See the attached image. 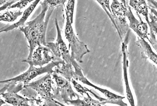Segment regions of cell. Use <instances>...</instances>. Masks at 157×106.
Masks as SVG:
<instances>
[{
    "label": "cell",
    "instance_id": "obj_7",
    "mask_svg": "<svg viewBox=\"0 0 157 106\" xmlns=\"http://www.w3.org/2000/svg\"><path fill=\"white\" fill-rule=\"evenodd\" d=\"M55 25L57 31V38L56 42H47L46 46L51 49L55 56L59 59L63 60L67 63H71L74 59L71 58L69 50L67 46L62 37L59 27L57 18L55 19Z\"/></svg>",
    "mask_w": 157,
    "mask_h": 106
},
{
    "label": "cell",
    "instance_id": "obj_15",
    "mask_svg": "<svg viewBox=\"0 0 157 106\" xmlns=\"http://www.w3.org/2000/svg\"><path fill=\"white\" fill-rule=\"evenodd\" d=\"M73 67L71 64L67 63L64 62L56 67L55 72L71 82L74 72Z\"/></svg>",
    "mask_w": 157,
    "mask_h": 106
},
{
    "label": "cell",
    "instance_id": "obj_16",
    "mask_svg": "<svg viewBox=\"0 0 157 106\" xmlns=\"http://www.w3.org/2000/svg\"><path fill=\"white\" fill-rule=\"evenodd\" d=\"M149 17L151 21H150L149 20L147 23L150 27L149 42L154 47L155 46L157 45V22L154 19L152 12L149 13Z\"/></svg>",
    "mask_w": 157,
    "mask_h": 106
},
{
    "label": "cell",
    "instance_id": "obj_26",
    "mask_svg": "<svg viewBox=\"0 0 157 106\" xmlns=\"http://www.w3.org/2000/svg\"><path fill=\"white\" fill-rule=\"evenodd\" d=\"M121 2L124 5V6L127 7V5H126V0H121Z\"/></svg>",
    "mask_w": 157,
    "mask_h": 106
},
{
    "label": "cell",
    "instance_id": "obj_18",
    "mask_svg": "<svg viewBox=\"0 0 157 106\" xmlns=\"http://www.w3.org/2000/svg\"><path fill=\"white\" fill-rule=\"evenodd\" d=\"M87 96V97H84L83 100H81L80 97H78L76 100H71L69 101V104L74 106H98V101L93 100L88 93L86 92L85 93Z\"/></svg>",
    "mask_w": 157,
    "mask_h": 106
},
{
    "label": "cell",
    "instance_id": "obj_4",
    "mask_svg": "<svg viewBox=\"0 0 157 106\" xmlns=\"http://www.w3.org/2000/svg\"><path fill=\"white\" fill-rule=\"evenodd\" d=\"M64 35L69 43V50L71 49V58L78 62L82 63L83 57L89 53L90 51L86 45L78 39L74 33L72 24H71L69 18L67 14Z\"/></svg>",
    "mask_w": 157,
    "mask_h": 106
},
{
    "label": "cell",
    "instance_id": "obj_22",
    "mask_svg": "<svg viewBox=\"0 0 157 106\" xmlns=\"http://www.w3.org/2000/svg\"><path fill=\"white\" fill-rule=\"evenodd\" d=\"M49 7L56 8L59 5H64V4L67 2V0H47Z\"/></svg>",
    "mask_w": 157,
    "mask_h": 106
},
{
    "label": "cell",
    "instance_id": "obj_9",
    "mask_svg": "<svg viewBox=\"0 0 157 106\" xmlns=\"http://www.w3.org/2000/svg\"><path fill=\"white\" fill-rule=\"evenodd\" d=\"M127 12V17L129 21V27L132 29L136 33L139 38L145 39H147L149 40L148 35V27L147 23L143 21L139 15L137 14L140 20L136 19L135 16L133 14L130 6H128Z\"/></svg>",
    "mask_w": 157,
    "mask_h": 106
},
{
    "label": "cell",
    "instance_id": "obj_10",
    "mask_svg": "<svg viewBox=\"0 0 157 106\" xmlns=\"http://www.w3.org/2000/svg\"><path fill=\"white\" fill-rule=\"evenodd\" d=\"M40 1L41 0H35L34 1L32 2V3L30 5L28 6L23 12L21 18L17 22L10 25L9 26H5L1 28L0 30V33L10 31L13 30L14 29L25 26V22L28 20V18L30 16V15L32 14Z\"/></svg>",
    "mask_w": 157,
    "mask_h": 106
},
{
    "label": "cell",
    "instance_id": "obj_6",
    "mask_svg": "<svg viewBox=\"0 0 157 106\" xmlns=\"http://www.w3.org/2000/svg\"><path fill=\"white\" fill-rule=\"evenodd\" d=\"M7 83L8 84L1 90V96L4 99V101L13 106H29L30 100L17 94L24 88L25 85L21 83Z\"/></svg>",
    "mask_w": 157,
    "mask_h": 106
},
{
    "label": "cell",
    "instance_id": "obj_25",
    "mask_svg": "<svg viewBox=\"0 0 157 106\" xmlns=\"http://www.w3.org/2000/svg\"><path fill=\"white\" fill-rule=\"evenodd\" d=\"M6 103L5 101H3L2 99L1 98L0 99V106H1L2 104H5V103Z\"/></svg>",
    "mask_w": 157,
    "mask_h": 106
},
{
    "label": "cell",
    "instance_id": "obj_5",
    "mask_svg": "<svg viewBox=\"0 0 157 106\" xmlns=\"http://www.w3.org/2000/svg\"><path fill=\"white\" fill-rule=\"evenodd\" d=\"M52 75L56 84L54 91L55 100L62 101L68 105L69 101L73 100L74 97H80L79 95L73 90L71 82L55 72Z\"/></svg>",
    "mask_w": 157,
    "mask_h": 106
},
{
    "label": "cell",
    "instance_id": "obj_19",
    "mask_svg": "<svg viewBox=\"0 0 157 106\" xmlns=\"http://www.w3.org/2000/svg\"><path fill=\"white\" fill-rule=\"evenodd\" d=\"M100 5L103 8L104 10L106 12V13L110 18L113 24L115 26L116 29H117V26L115 23V22L113 19V15H112L111 10L110 9V0H96Z\"/></svg>",
    "mask_w": 157,
    "mask_h": 106
},
{
    "label": "cell",
    "instance_id": "obj_2",
    "mask_svg": "<svg viewBox=\"0 0 157 106\" xmlns=\"http://www.w3.org/2000/svg\"><path fill=\"white\" fill-rule=\"evenodd\" d=\"M51 75L47 73L41 79L25 86L31 88L37 92L43 100V106L65 105L55 99L54 91L56 87Z\"/></svg>",
    "mask_w": 157,
    "mask_h": 106
},
{
    "label": "cell",
    "instance_id": "obj_21",
    "mask_svg": "<svg viewBox=\"0 0 157 106\" xmlns=\"http://www.w3.org/2000/svg\"><path fill=\"white\" fill-rule=\"evenodd\" d=\"M35 1V0H19L17 2L12 5L9 8V9L14 8L22 9L27 6L30 3L33 2Z\"/></svg>",
    "mask_w": 157,
    "mask_h": 106
},
{
    "label": "cell",
    "instance_id": "obj_27",
    "mask_svg": "<svg viewBox=\"0 0 157 106\" xmlns=\"http://www.w3.org/2000/svg\"><path fill=\"white\" fill-rule=\"evenodd\" d=\"M154 19H155V20L157 22V17H156L155 16H154Z\"/></svg>",
    "mask_w": 157,
    "mask_h": 106
},
{
    "label": "cell",
    "instance_id": "obj_23",
    "mask_svg": "<svg viewBox=\"0 0 157 106\" xmlns=\"http://www.w3.org/2000/svg\"><path fill=\"white\" fill-rule=\"evenodd\" d=\"M19 0H10L9 1H6V2H3V3L1 4V12L2 11H5L6 9L8 10L9 8L12 5L15 3L17 2Z\"/></svg>",
    "mask_w": 157,
    "mask_h": 106
},
{
    "label": "cell",
    "instance_id": "obj_17",
    "mask_svg": "<svg viewBox=\"0 0 157 106\" xmlns=\"http://www.w3.org/2000/svg\"><path fill=\"white\" fill-rule=\"evenodd\" d=\"M23 11L21 9L16 11H6L1 13L0 21L6 22H13L17 19V18L22 15Z\"/></svg>",
    "mask_w": 157,
    "mask_h": 106
},
{
    "label": "cell",
    "instance_id": "obj_12",
    "mask_svg": "<svg viewBox=\"0 0 157 106\" xmlns=\"http://www.w3.org/2000/svg\"><path fill=\"white\" fill-rule=\"evenodd\" d=\"M127 46L124 44V42L122 43V49L123 54V72H124V80L125 81L126 87V92H127V95L128 100L131 106H134V101L132 93L130 88L129 85L128 79L127 76V67L128 64V61L127 59V54L126 52V50L127 49Z\"/></svg>",
    "mask_w": 157,
    "mask_h": 106
},
{
    "label": "cell",
    "instance_id": "obj_11",
    "mask_svg": "<svg viewBox=\"0 0 157 106\" xmlns=\"http://www.w3.org/2000/svg\"><path fill=\"white\" fill-rule=\"evenodd\" d=\"M110 9L113 16H114L121 24L124 26L127 25L126 15L128 9L122 3H121L118 0H113Z\"/></svg>",
    "mask_w": 157,
    "mask_h": 106
},
{
    "label": "cell",
    "instance_id": "obj_1",
    "mask_svg": "<svg viewBox=\"0 0 157 106\" xmlns=\"http://www.w3.org/2000/svg\"><path fill=\"white\" fill-rule=\"evenodd\" d=\"M42 10L33 20L19 27L24 34L29 44V54L26 60L31 59L34 50L40 45L46 46V33L48 24L55 8L49 7L47 0L40 2Z\"/></svg>",
    "mask_w": 157,
    "mask_h": 106
},
{
    "label": "cell",
    "instance_id": "obj_3",
    "mask_svg": "<svg viewBox=\"0 0 157 106\" xmlns=\"http://www.w3.org/2000/svg\"><path fill=\"white\" fill-rule=\"evenodd\" d=\"M64 62L63 60L62 61H52L51 63L48 64L46 66L40 67L39 68H36L32 64H29V69L26 71L15 78L2 81L1 82V83L17 84L21 83L23 85H26L29 84L32 79L39 75L46 73L52 74L55 72V71L53 69V68L58 66L60 64L63 63Z\"/></svg>",
    "mask_w": 157,
    "mask_h": 106
},
{
    "label": "cell",
    "instance_id": "obj_14",
    "mask_svg": "<svg viewBox=\"0 0 157 106\" xmlns=\"http://www.w3.org/2000/svg\"><path fill=\"white\" fill-rule=\"evenodd\" d=\"M146 0H130L129 5L138 14H141L145 17L147 22L149 21L148 8Z\"/></svg>",
    "mask_w": 157,
    "mask_h": 106
},
{
    "label": "cell",
    "instance_id": "obj_13",
    "mask_svg": "<svg viewBox=\"0 0 157 106\" xmlns=\"http://www.w3.org/2000/svg\"><path fill=\"white\" fill-rule=\"evenodd\" d=\"M136 43L137 45L141 49L144 58L151 60L157 65V54L152 51L148 42L144 39L138 38Z\"/></svg>",
    "mask_w": 157,
    "mask_h": 106
},
{
    "label": "cell",
    "instance_id": "obj_8",
    "mask_svg": "<svg viewBox=\"0 0 157 106\" xmlns=\"http://www.w3.org/2000/svg\"><path fill=\"white\" fill-rule=\"evenodd\" d=\"M55 56L51 49L46 46L40 45L33 51L31 59L24 60L22 62L32 64L34 66L43 67L52 61H62Z\"/></svg>",
    "mask_w": 157,
    "mask_h": 106
},
{
    "label": "cell",
    "instance_id": "obj_24",
    "mask_svg": "<svg viewBox=\"0 0 157 106\" xmlns=\"http://www.w3.org/2000/svg\"><path fill=\"white\" fill-rule=\"evenodd\" d=\"M148 4H149L150 9L151 12L155 14V16L157 17V2L155 0H147Z\"/></svg>",
    "mask_w": 157,
    "mask_h": 106
},
{
    "label": "cell",
    "instance_id": "obj_20",
    "mask_svg": "<svg viewBox=\"0 0 157 106\" xmlns=\"http://www.w3.org/2000/svg\"><path fill=\"white\" fill-rule=\"evenodd\" d=\"M75 0H68L66 5V8L64 5L65 8L66 14L68 15L69 20L71 24L73 23V18L75 9Z\"/></svg>",
    "mask_w": 157,
    "mask_h": 106
}]
</instances>
